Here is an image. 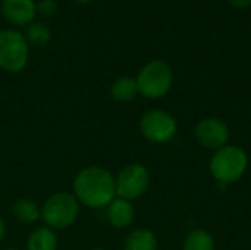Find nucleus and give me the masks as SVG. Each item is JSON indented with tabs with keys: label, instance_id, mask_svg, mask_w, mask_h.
<instances>
[{
	"label": "nucleus",
	"instance_id": "nucleus-1",
	"mask_svg": "<svg viewBox=\"0 0 251 250\" xmlns=\"http://www.w3.org/2000/svg\"><path fill=\"white\" fill-rule=\"evenodd\" d=\"M72 194L85 208L106 209L116 197L115 175L100 165L85 167L74 178Z\"/></svg>",
	"mask_w": 251,
	"mask_h": 250
},
{
	"label": "nucleus",
	"instance_id": "nucleus-2",
	"mask_svg": "<svg viewBox=\"0 0 251 250\" xmlns=\"http://www.w3.org/2000/svg\"><path fill=\"white\" fill-rule=\"evenodd\" d=\"M249 168V156L244 149L234 144H226L215 150L209 162L212 177L219 184L229 186L238 181Z\"/></svg>",
	"mask_w": 251,
	"mask_h": 250
},
{
	"label": "nucleus",
	"instance_id": "nucleus-3",
	"mask_svg": "<svg viewBox=\"0 0 251 250\" xmlns=\"http://www.w3.org/2000/svg\"><path fill=\"white\" fill-rule=\"evenodd\" d=\"M81 205L71 192H57L41 205V220L51 230H66L75 224Z\"/></svg>",
	"mask_w": 251,
	"mask_h": 250
},
{
	"label": "nucleus",
	"instance_id": "nucleus-4",
	"mask_svg": "<svg viewBox=\"0 0 251 250\" xmlns=\"http://www.w3.org/2000/svg\"><path fill=\"white\" fill-rule=\"evenodd\" d=\"M138 93L147 99H160L166 96L174 84L172 68L160 59L147 62L137 75Z\"/></svg>",
	"mask_w": 251,
	"mask_h": 250
},
{
	"label": "nucleus",
	"instance_id": "nucleus-5",
	"mask_svg": "<svg viewBox=\"0 0 251 250\" xmlns=\"http://www.w3.org/2000/svg\"><path fill=\"white\" fill-rule=\"evenodd\" d=\"M29 57V44L24 32L12 28L0 31V69L10 74L21 72Z\"/></svg>",
	"mask_w": 251,
	"mask_h": 250
},
{
	"label": "nucleus",
	"instance_id": "nucleus-6",
	"mask_svg": "<svg viewBox=\"0 0 251 250\" xmlns=\"http://www.w3.org/2000/svg\"><path fill=\"white\" fill-rule=\"evenodd\" d=\"M138 127L141 136L147 141L156 144H163L171 141L178 131V124L174 115L162 109L147 111L140 118Z\"/></svg>",
	"mask_w": 251,
	"mask_h": 250
},
{
	"label": "nucleus",
	"instance_id": "nucleus-7",
	"mask_svg": "<svg viewBox=\"0 0 251 250\" xmlns=\"http://www.w3.org/2000/svg\"><path fill=\"white\" fill-rule=\"evenodd\" d=\"M116 196L129 202L141 197L150 186V172L141 164L125 165L115 177Z\"/></svg>",
	"mask_w": 251,
	"mask_h": 250
},
{
	"label": "nucleus",
	"instance_id": "nucleus-8",
	"mask_svg": "<svg viewBox=\"0 0 251 250\" xmlns=\"http://www.w3.org/2000/svg\"><path fill=\"white\" fill-rule=\"evenodd\" d=\"M229 127L225 121L210 116L203 118L194 127V139L201 147L218 150L228 144L229 141Z\"/></svg>",
	"mask_w": 251,
	"mask_h": 250
},
{
	"label": "nucleus",
	"instance_id": "nucleus-9",
	"mask_svg": "<svg viewBox=\"0 0 251 250\" xmlns=\"http://www.w3.org/2000/svg\"><path fill=\"white\" fill-rule=\"evenodd\" d=\"M3 18L15 27H28L37 15L34 0H1Z\"/></svg>",
	"mask_w": 251,
	"mask_h": 250
},
{
	"label": "nucleus",
	"instance_id": "nucleus-10",
	"mask_svg": "<svg viewBox=\"0 0 251 250\" xmlns=\"http://www.w3.org/2000/svg\"><path fill=\"white\" fill-rule=\"evenodd\" d=\"M106 217H107L109 224L113 228L124 230V228H128L134 222L135 208L132 202L116 196L106 208Z\"/></svg>",
	"mask_w": 251,
	"mask_h": 250
},
{
	"label": "nucleus",
	"instance_id": "nucleus-11",
	"mask_svg": "<svg viewBox=\"0 0 251 250\" xmlns=\"http://www.w3.org/2000/svg\"><path fill=\"white\" fill-rule=\"evenodd\" d=\"M59 240L56 231L47 225L35 227L26 239V250H57Z\"/></svg>",
	"mask_w": 251,
	"mask_h": 250
},
{
	"label": "nucleus",
	"instance_id": "nucleus-12",
	"mask_svg": "<svg viewBox=\"0 0 251 250\" xmlns=\"http://www.w3.org/2000/svg\"><path fill=\"white\" fill-rule=\"evenodd\" d=\"M138 93V85H137V80L134 77H119L113 81L112 87H110V96L113 100L119 102V103H126L131 102L137 97Z\"/></svg>",
	"mask_w": 251,
	"mask_h": 250
},
{
	"label": "nucleus",
	"instance_id": "nucleus-13",
	"mask_svg": "<svg viewBox=\"0 0 251 250\" xmlns=\"http://www.w3.org/2000/svg\"><path fill=\"white\" fill-rule=\"evenodd\" d=\"M157 237L151 230L138 228L129 233L124 243V250H157Z\"/></svg>",
	"mask_w": 251,
	"mask_h": 250
},
{
	"label": "nucleus",
	"instance_id": "nucleus-14",
	"mask_svg": "<svg viewBox=\"0 0 251 250\" xmlns=\"http://www.w3.org/2000/svg\"><path fill=\"white\" fill-rule=\"evenodd\" d=\"M13 217L24 224H34L38 220H41V206H38L32 199L21 197L15 200L12 206Z\"/></svg>",
	"mask_w": 251,
	"mask_h": 250
},
{
	"label": "nucleus",
	"instance_id": "nucleus-15",
	"mask_svg": "<svg viewBox=\"0 0 251 250\" xmlns=\"http://www.w3.org/2000/svg\"><path fill=\"white\" fill-rule=\"evenodd\" d=\"M182 250H215V239L206 230H194L184 239Z\"/></svg>",
	"mask_w": 251,
	"mask_h": 250
},
{
	"label": "nucleus",
	"instance_id": "nucleus-16",
	"mask_svg": "<svg viewBox=\"0 0 251 250\" xmlns=\"http://www.w3.org/2000/svg\"><path fill=\"white\" fill-rule=\"evenodd\" d=\"M28 44L31 46H35V47H43L46 46L50 38H51V31L50 28L43 24V22H31L26 28H25V32H24Z\"/></svg>",
	"mask_w": 251,
	"mask_h": 250
},
{
	"label": "nucleus",
	"instance_id": "nucleus-17",
	"mask_svg": "<svg viewBox=\"0 0 251 250\" xmlns=\"http://www.w3.org/2000/svg\"><path fill=\"white\" fill-rule=\"evenodd\" d=\"M57 12V3L56 0H40L37 3V13H40L44 18L53 16Z\"/></svg>",
	"mask_w": 251,
	"mask_h": 250
},
{
	"label": "nucleus",
	"instance_id": "nucleus-18",
	"mask_svg": "<svg viewBox=\"0 0 251 250\" xmlns=\"http://www.w3.org/2000/svg\"><path fill=\"white\" fill-rule=\"evenodd\" d=\"M229 3L237 9H247L251 6V0H229Z\"/></svg>",
	"mask_w": 251,
	"mask_h": 250
},
{
	"label": "nucleus",
	"instance_id": "nucleus-19",
	"mask_svg": "<svg viewBox=\"0 0 251 250\" xmlns=\"http://www.w3.org/2000/svg\"><path fill=\"white\" fill-rule=\"evenodd\" d=\"M4 236H6V221H4V218L0 215V242H3Z\"/></svg>",
	"mask_w": 251,
	"mask_h": 250
},
{
	"label": "nucleus",
	"instance_id": "nucleus-20",
	"mask_svg": "<svg viewBox=\"0 0 251 250\" xmlns=\"http://www.w3.org/2000/svg\"><path fill=\"white\" fill-rule=\"evenodd\" d=\"M74 1H76V3H79V4H88V3L93 1V0H74Z\"/></svg>",
	"mask_w": 251,
	"mask_h": 250
},
{
	"label": "nucleus",
	"instance_id": "nucleus-21",
	"mask_svg": "<svg viewBox=\"0 0 251 250\" xmlns=\"http://www.w3.org/2000/svg\"><path fill=\"white\" fill-rule=\"evenodd\" d=\"M90 250H106V249H101V248H94V249H90Z\"/></svg>",
	"mask_w": 251,
	"mask_h": 250
},
{
	"label": "nucleus",
	"instance_id": "nucleus-22",
	"mask_svg": "<svg viewBox=\"0 0 251 250\" xmlns=\"http://www.w3.org/2000/svg\"><path fill=\"white\" fill-rule=\"evenodd\" d=\"M4 250H19V249H15V248H10V249H4Z\"/></svg>",
	"mask_w": 251,
	"mask_h": 250
}]
</instances>
